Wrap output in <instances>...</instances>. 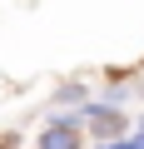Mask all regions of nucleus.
<instances>
[{
	"mask_svg": "<svg viewBox=\"0 0 144 149\" xmlns=\"http://www.w3.org/2000/svg\"><path fill=\"white\" fill-rule=\"evenodd\" d=\"M75 114H80V129H85V144H104V139H124V134L134 129L124 109H114V104H104V100H95V95H90V100H85V104H80Z\"/></svg>",
	"mask_w": 144,
	"mask_h": 149,
	"instance_id": "obj_1",
	"label": "nucleus"
},
{
	"mask_svg": "<svg viewBox=\"0 0 144 149\" xmlns=\"http://www.w3.org/2000/svg\"><path fill=\"white\" fill-rule=\"evenodd\" d=\"M35 149H90L85 129H80V114L75 109H50L40 134H35Z\"/></svg>",
	"mask_w": 144,
	"mask_h": 149,
	"instance_id": "obj_2",
	"label": "nucleus"
},
{
	"mask_svg": "<svg viewBox=\"0 0 144 149\" xmlns=\"http://www.w3.org/2000/svg\"><path fill=\"white\" fill-rule=\"evenodd\" d=\"M134 129H144V114H139V124H134Z\"/></svg>",
	"mask_w": 144,
	"mask_h": 149,
	"instance_id": "obj_6",
	"label": "nucleus"
},
{
	"mask_svg": "<svg viewBox=\"0 0 144 149\" xmlns=\"http://www.w3.org/2000/svg\"><path fill=\"white\" fill-rule=\"evenodd\" d=\"M85 100H90V85H85V80H60V85H55V95H50V104H55V109H80Z\"/></svg>",
	"mask_w": 144,
	"mask_h": 149,
	"instance_id": "obj_3",
	"label": "nucleus"
},
{
	"mask_svg": "<svg viewBox=\"0 0 144 149\" xmlns=\"http://www.w3.org/2000/svg\"><path fill=\"white\" fill-rule=\"evenodd\" d=\"M20 139H25L20 129H0V149H20Z\"/></svg>",
	"mask_w": 144,
	"mask_h": 149,
	"instance_id": "obj_4",
	"label": "nucleus"
},
{
	"mask_svg": "<svg viewBox=\"0 0 144 149\" xmlns=\"http://www.w3.org/2000/svg\"><path fill=\"white\" fill-rule=\"evenodd\" d=\"M95 149H134V144H129V134H124V139H104V144H95Z\"/></svg>",
	"mask_w": 144,
	"mask_h": 149,
	"instance_id": "obj_5",
	"label": "nucleus"
}]
</instances>
